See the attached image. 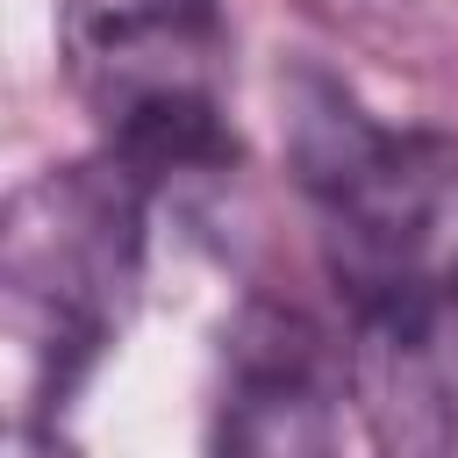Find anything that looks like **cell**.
I'll use <instances>...</instances> for the list:
<instances>
[{"mask_svg":"<svg viewBox=\"0 0 458 458\" xmlns=\"http://www.w3.org/2000/svg\"><path fill=\"white\" fill-rule=\"evenodd\" d=\"M208 458H336L329 386L315 372V344L293 315L250 308L229 344V386L215 408Z\"/></svg>","mask_w":458,"mask_h":458,"instance_id":"5","label":"cell"},{"mask_svg":"<svg viewBox=\"0 0 458 458\" xmlns=\"http://www.w3.org/2000/svg\"><path fill=\"white\" fill-rule=\"evenodd\" d=\"M143 200L150 186L107 150L14 193L0 236L14 422H50V408H64V394L122 336L143 279Z\"/></svg>","mask_w":458,"mask_h":458,"instance_id":"2","label":"cell"},{"mask_svg":"<svg viewBox=\"0 0 458 458\" xmlns=\"http://www.w3.org/2000/svg\"><path fill=\"white\" fill-rule=\"evenodd\" d=\"M286 165L336 293L372 315L458 279V136L394 129L336 79L293 72Z\"/></svg>","mask_w":458,"mask_h":458,"instance_id":"1","label":"cell"},{"mask_svg":"<svg viewBox=\"0 0 458 458\" xmlns=\"http://www.w3.org/2000/svg\"><path fill=\"white\" fill-rule=\"evenodd\" d=\"M7 458H72V444L50 422H14L7 429Z\"/></svg>","mask_w":458,"mask_h":458,"instance_id":"6","label":"cell"},{"mask_svg":"<svg viewBox=\"0 0 458 458\" xmlns=\"http://www.w3.org/2000/svg\"><path fill=\"white\" fill-rule=\"evenodd\" d=\"M72 93L100 150L150 193L236 165L229 129V29L215 0H57Z\"/></svg>","mask_w":458,"mask_h":458,"instance_id":"3","label":"cell"},{"mask_svg":"<svg viewBox=\"0 0 458 458\" xmlns=\"http://www.w3.org/2000/svg\"><path fill=\"white\" fill-rule=\"evenodd\" d=\"M351 394L379 458H458V279L358 315Z\"/></svg>","mask_w":458,"mask_h":458,"instance_id":"4","label":"cell"}]
</instances>
